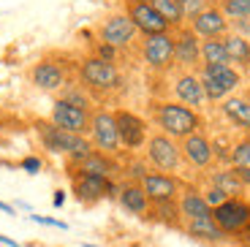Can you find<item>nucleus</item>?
<instances>
[{
	"mask_svg": "<svg viewBox=\"0 0 250 247\" xmlns=\"http://www.w3.org/2000/svg\"><path fill=\"white\" fill-rule=\"evenodd\" d=\"M226 198H229V196H226L223 190H218V187H209V190L204 193V201H207L209 206H212V209H215V206H220V204H223Z\"/></svg>",
	"mask_w": 250,
	"mask_h": 247,
	"instance_id": "34",
	"label": "nucleus"
},
{
	"mask_svg": "<svg viewBox=\"0 0 250 247\" xmlns=\"http://www.w3.org/2000/svg\"><path fill=\"white\" fill-rule=\"evenodd\" d=\"M36 223H44V226H55V228H65V223L55 220V217H41V215H30Z\"/></svg>",
	"mask_w": 250,
	"mask_h": 247,
	"instance_id": "37",
	"label": "nucleus"
},
{
	"mask_svg": "<svg viewBox=\"0 0 250 247\" xmlns=\"http://www.w3.org/2000/svg\"><path fill=\"white\" fill-rule=\"evenodd\" d=\"M136 25H133L131 19H128V14H112V17L104 19V25H101L98 36H101V43H109V46H114V49H125L128 43L136 38Z\"/></svg>",
	"mask_w": 250,
	"mask_h": 247,
	"instance_id": "11",
	"label": "nucleus"
},
{
	"mask_svg": "<svg viewBox=\"0 0 250 247\" xmlns=\"http://www.w3.org/2000/svg\"><path fill=\"white\" fill-rule=\"evenodd\" d=\"M114 193H117V187H114L112 179L93 177V174H74V196L79 201L93 204V201H101V198L114 196Z\"/></svg>",
	"mask_w": 250,
	"mask_h": 247,
	"instance_id": "14",
	"label": "nucleus"
},
{
	"mask_svg": "<svg viewBox=\"0 0 250 247\" xmlns=\"http://www.w3.org/2000/svg\"><path fill=\"white\" fill-rule=\"evenodd\" d=\"M190 30L199 38H223L226 30H229V19L220 11L218 6H209L207 11H201L196 19H190Z\"/></svg>",
	"mask_w": 250,
	"mask_h": 247,
	"instance_id": "16",
	"label": "nucleus"
},
{
	"mask_svg": "<svg viewBox=\"0 0 250 247\" xmlns=\"http://www.w3.org/2000/svg\"><path fill=\"white\" fill-rule=\"evenodd\" d=\"M0 212H6V215H14V206H11V204H3V201H0Z\"/></svg>",
	"mask_w": 250,
	"mask_h": 247,
	"instance_id": "40",
	"label": "nucleus"
},
{
	"mask_svg": "<svg viewBox=\"0 0 250 247\" xmlns=\"http://www.w3.org/2000/svg\"><path fill=\"white\" fill-rule=\"evenodd\" d=\"M180 217L185 220H201V217H212V206L204 201V193L199 190H185L180 198Z\"/></svg>",
	"mask_w": 250,
	"mask_h": 247,
	"instance_id": "22",
	"label": "nucleus"
},
{
	"mask_svg": "<svg viewBox=\"0 0 250 247\" xmlns=\"http://www.w3.org/2000/svg\"><path fill=\"white\" fill-rule=\"evenodd\" d=\"M150 6L155 8V11L161 14L166 22H169V27L171 25L182 27L185 17H182V3H180V0H150Z\"/></svg>",
	"mask_w": 250,
	"mask_h": 247,
	"instance_id": "28",
	"label": "nucleus"
},
{
	"mask_svg": "<svg viewBox=\"0 0 250 247\" xmlns=\"http://www.w3.org/2000/svg\"><path fill=\"white\" fill-rule=\"evenodd\" d=\"M79 79L84 87L95 90V93H112L123 84V76H120L117 65L109 60H101V57H84L79 62Z\"/></svg>",
	"mask_w": 250,
	"mask_h": 247,
	"instance_id": "3",
	"label": "nucleus"
},
{
	"mask_svg": "<svg viewBox=\"0 0 250 247\" xmlns=\"http://www.w3.org/2000/svg\"><path fill=\"white\" fill-rule=\"evenodd\" d=\"M147 161L163 174H171L180 168L182 161V152H180V144L174 139H169L166 133H155V136L147 139Z\"/></svg>",
	"mask_w": 250,
	"mask_h": 247,
	"instance_id": "7",
	"label": "nucleus"
},
{
	"mask_svg": "<svg viewBox=\"0 0 250 247\" xmlns=\"http://www.w3.org/2000/svg\"><path fill=\"white\" fill-rule=\"evenodd\" d=\"M114 55H117V49H114V46H109V43H98V55H95V57L114 62Z\"/></svg>",
	"mask_w": 250,
	"mask_h": 247,
	"instance_id": "35",
	"label": "nucleus"
},
{
	"mask_svg": "<svg viewBox=\"0 0 250 247\" xmlns=\"http://www.w3.org/2000/svg\"><path fill=\"white\" fill-rule=\"evenodd\" d=\"M223 43L229 52V60L237 62L242 71H250V38L239 36V33H226Z\"/></svg>",
	"mask_w": 250,
	"mask_h": 247,
	"instance_id": "23",
	"label": "nucleus"
},
{
	"mask_svg": "<svg viewBox=\"0 0 250 247\" xmlns=\"http://www.w3.org/2000/svg\"><path fill=\"white\" fill-rule=\"evenodd\" d=\"M155 123L161 128V133H166L169 139H188L201 130V114L190 106H182L177 101H163L155 103Z\"/></svg>",
	"mask_w": 250,
	"mask_h": 247,
	"instance_id": "1",
	"label": "nucleus"
},
{
	"mask_svg": "<svg viewBox=\"0 0 250 247\" xmlns=\"http://www.w3.org/2000/svg\"><path fill=\"white\" fill-rule=\"evenodd\" d=\"M125 14L136 25L139 33L144 36H161V33H169V22L150 6V3H131L125 0Z\"/></svg>",
	"mask_w": 250,
	"mask_h": 247,
	"instance_id": "12",
	"label": "nucleus"
},
{
	"mask_svg": "<svg viewBox=\"0 0 250 247\" xmlns=\"http://www.w3.org/2000/svg\"><path fill=\"white\" fill-rule=\"evenodd\" d=\"M36 130L38 136H41V142H44V147L49 149V152L55 155H68L71 163H79L84 161L90 152H93V142H87L84 136H79V133H68V130L57 128L55 123H36Z\"/></svg>",
	"mask_w": 250,
	"mask_h": 247,
	"instance_id": "2",
	"label": "nucleus"
},
{
	"mask_svg": "<svg viewBox=\"0 0 250 247\" xmlns=\"http://www.w3.org/2000/svg\"><path fill=\"white\" fill-rule=\"evenodd\" d=\"M220 11L226 19H250V0H223Z\"/></svg>",
	"mask_w": 250,
	"mask_h": 247,
	"instance_id": "30",
	"label": "nucleus"
},
{
	"mask_svg": "<svg viewBox=\"0 0 250 247\" xmlns=\"http://www.w3.org/2000/svg\"><path fill=\"white\" fill-rule=\"evenodd\" d=\"M201 87H204L207 101H226L239 87L242 76L231 65H204L201 68Z\"/></svg>",
	"mask_w": 250,
	"mask_h": 247,
	"instance_id": "4",
	"label": "nucleus"
},
{
	"mask_svg": "<svg viewBox=\"0 0 250 247\" xmlns=\"http://www.w3.org/2000/svg\"><path fill=\"white\" fill-rule=\"evenodd\" d=\"M188 236H193L199 242H226L229 236L218 228V223L212 217H201V220H188Z\"/></svg>",
	"mask_w": 250,
	"mask_h": 247,
	"instance_id": "25",
	"label": "nucleus"
},
{
	"mask_svg": "<svg viewBox=\"0 0 250 247\" xmlns=\"http://www.w3.org/2000/svg\"><path fill=\"white\" fill-rule=\"evenodd\" d=\"M90 136H93V147L104 155H114L123 144H120L117 123H114V111L98 109L90 117Z\"/></svg>",
	"mask_w": 250,
	"mask_h": 247,
	"instance_id": "6",
	"label": "nucleus"
},
{
	"mask_svg": "<svg viewBox=\"0 0 250 247\" xmlns=\"http://www.w3.org/2000/svg\"><path fill=\"white\" fill-rule=\"evenodd\" d=\"M248 234H250V226H248Z\"/></svg>",
	"mask_w": 250,
	"mask_h": 247,
	"instance_id": "44",
	"label": "nucleus"
},
{
	"mask_svg": "<svg viewBox=\"0 0 250 247\" xmlns=\"http://www.w3.org/2000/svg\"><path fill=\"white\" fill-rule=\"evenodd\" d=\"M71 166H74L71 174H93V177H106V179H112V174L117 171L112 155H104V152H98V149H93L84 161L71 163Z\"/></svg>",
	"mask_w": 250,
	"mask_h": 247,
	"instance_id": "20",
	"label": "nucleus"
},
{
	"mask_svg": "<svg viewBox=\"0 0 250 247\" xmlns=\"http://www.w3.org/2000/svg\"><path fill=\"white\" fill-rule=\"evenodd\" d=\"M90 114L87 109H79V106L68 103V101L57 98L55 103H52V123L57 125V128L68 130V133H79V136H84L90 130Z\"/></svg>",
	"mask_w": 250,
	"mask_h": 247,
	"instance_id": "10",
	"label": "nucleus"
},
{
	"mask_svg": "<svg viewBox=\"0 0 250 247\" xmlns=\"http://www.w3.org/2000/svg\"><path fill=\"white\" fill-rule=\"evenodd\" d=\"M30 82L38 90H44V93H55V90H60V87L65 84V71H62V65L55 60H41V62L33 65Z\"/></svg>",
	"mask_w": 250,
	"mask_h": 247,
	"instance_id": "18",
	"label": "nucleus"
},
{
	"mask_svg": "<svg viewBox=\"0 0 250 247\" xmlns=\"http://www.w3.org/2000/svg\"><path fill=\"white\" fill-rule=\"evenodd\" d=\"M212 187L223 190L229 198H239V193L245 190L242 179L237 177V171H234V168H220V171H215L212 174Z\"/></svg>",
	"mask_w": 250,
	"mask_h": 247,
	"instance_id": "27",
	"label": "nucleus"
},
{
	"mask_svg": "<svg viewBox=\"0 0 250 247\" xmlns=\"http://www.w3.org/2000/svg\"><path fill=\"white\" fill-rule=\"evenodd\" d=\"M142 190L147 193L150 204H161V201H174L180 193V179L174 174H163V171H147L139 179Z\"/></svg>",
	"mask_w": 250,
	"mask_h": 247,
	"instance_id": "13",
	"label": "nucleus"
},
{
	"mask_svg": "<svg viewBox=\"0 0 250 247\" xmlns=\"http://www.w3.org/2000/svg\"><path fill=\"white\" fill-rule=\"evenodd\" d=\"M131 3H150V0H131Z\"/></svg>",
	"mask_w": 250,
	"mask_h": 247,
	"instance_id": "42",
	"label": "nucleus"
},
{
	"mask_svg": "<svg viewBox=\"0 0 250 247\" xmlns=\"http://www.w3.org/2000/svg\"><path fill=\"white\" fill-rule=\"evenodd\" d=\"M234 171H237L239 179H242V185L250 187V166H234Z\"/></svg>",
	"mask_w": 250,
	"mask_h": 247,
	"instance_id": "38",
	"label": "nucleus"
},
{
	"mask_svg": "<svg viewBox=\"0 0 250 247\" xmlns=\"http://www.w3.org/2000/svg\"><path fill=\"white\" fill-rule=\"evenodd\" d=\"M62 101H68V103H74V106H79V109H87L90 111V98H87V95H82L79 90H68Z\"/></svg>",
	"mask_w": 250,
	"mask_h": 247,
	"instance_id": "33",
	"label": "nucleus"
},
{
	"mask_svg": "<svg viewBox=\"0 0 250 247\" xmlns=\"http://www.w3.org/2000/svg\"><path fill=\"white\" fill-rule=\"evenodd\" d=\"M142 57L152 71H166L174 62V36L161 33V36H144Z\"/></svg>",
	"mask_w": 250,
	"mask_h": 247,
	"instance_id": "9",
	"label": "nucleus"
},
{
	"mask_svg": "<svg viewBox=\"0 0 250 247\" xmlns=\"http://www.w3.org/2000/svg\"><path fill=\"white\" fill-rule=\"evenodd\" d=\"M114 123H117V133H120V144L125 149H142L150 139V128L139 114L128 109H117L114 111Z\"/></svg>",
	"mask_w": 250,
	"mask_h": 247,
	"instance_id": "8",
	"label": "nucleus"
},
{
	"mask_svg": "<svg viewBox=\"0 0 250 247\" xmlns=\"http://www.w3.org/2000/svg\"><path fill=\"white\" fill-rule=\"evenodd\" d=\"M212 220L218 223V228L229 234H242L250 226V204L245 198H226L220 206L212 209Z\"/></svg>",
	"mask_w": 250,
	"mask_h": 247,
	"instance_id": "5",
	"label": "nucleus"
},
{
	"mask_svg": "<svg viewBox=\"0 0 250 247\" xmlns=\"http://www.w3.org/2000/svg\"><path fill=\"white\" fill-rule=\"evenodd\" d=\"M180 152H182V158H185L193 168H209V166H212V161H215L212 142H209L201 130H199V133H193V136L182 139Z\"/></svg>",
	"mask_w": 250,
	"mask_h": 247,
	"instance_id": "15",
	"label": "nucleus"
},
{
	"mask_svg": "<svg viewBox=\"0 0 250 247\" xmlns=\"http://www.w3.org/2000/svg\"><path fill=\"white\" fill-rule=\"evenodd\" d=\"M242 247H250V245H242Z\"/></svg>",
	"mask_w": 250,
	"mask_h": 247,
	"instance_id": "45",
	"label": "nucleus"
},
{
	"mask_svg": "<svg viewBox=\"0 0 250 247\" xmlns=\"http://www.w3.org/2000/svg\"><path fill=\"white\" fill-rule=\"evenodd\" d=\"M0 242H3V245H8V247H19L14 239H8V236H3V234H0Z\"/></svg>",
	"mask_w": 250,
	"mask_h": 247,
	"instance_id": "41",
	"label": "nucleus"
},
{
	"mask_svg": "<svg viewBox=\"0 0 250 247\" xmlns=\"http://www.w3.org/2000/svg\"><path fill=\"white\" fill-rule=\"evenodd\" d=\"M201 60H204V65H231L223 38H207V41H201Z\"/></svg>",
	"mask_w": 250,
	"mask_h": 247,
	"instance_id": "26",
	"label": "nucleus"
},
{
	"mask_svg": "<svg viewBox=\"0 0 250 247\" xmlns=\"http://www.w3.org/2000/svg\"><path fill=\"white\" fill-rule=\"evenodd\" d=\"M62 201H65V193L57 190V193H55V206H62Z\"/></svg>",
	"mask_w": 250,
	"mask_h": 247,
	"instance_id": "39",
	"label": "nucleus"
},
{
	"mask_svg": "<svg viewBox=\"0 0 250 247\" xmlns=\"http://www.w3.org/2000/svg\"><path fill=\"white\" fill-rule=\"evenodd\" d=\"M117 198L123 209H128L131 215H147L150 212V198H147V193L142 190L139 182H125L117 190Z\"/></svg>",
	"mask_w": 250,
	"mask_h": 247,
	"instance_id": "21",
	"label": "nucleus"
},
{
	"mask_svg": "<svg viewBox=\"0 0 250 247\" xmlns=\"http://www.w3.org/2000/svg\"><path fill=\"white\" fill-rule=\"evenodd\" d=\"M22 171H27V174H38L41 171V161H38V158H25V161H22Z\"/></svg>",
	"mask_w": 250,
	"mask_h": 247,
	"instance_id": "36",
	"label": "nucleus"
},
{
	"mask_svg": "<svg viewBox=\"0 0 250 247\" xmlns=\"http://www.w3.org/2000/svg\"><path fill=\"white\" fill-rule=\"evenodd\" d=\"M201 60V41L190 25L188 27H180V33L174 36V62H180L182 68H193L199 65Z\"/></svg>",
	"mask_w": 250,
	"mask_h": 247,
	"instance_id": "17",
	"label": "nucleus"
},
{
	"mask_svg": "<svg viewBox=\"0 0 250 247\" xmlns=\"http://www.w3.org/2000/svg\"><path fill=\"white\" fill-rule=\"evenodd\" d=\"M229 161H231L234 166H250V139L239 142L237 147L231 149V158H229Z\"/></svg>",
	"mask_w": 250,
	"mask_h": 247,
	"instance_id": "31",
	"label": "nucleus"
},
{
	"mask_svg": "<svg viewBox=\"0 0 250 247\" xmlns=\"http://www.w3.org/2000/svg\"><path fill=\"white\" fill-rule=\"evenodd\" d=\"M174 98H177V103L190 106V109L204 106L207 95H204V87H201V79L196 74H190V71L182 74V76H177V82H174Z\"/></svg>",
	"mask_w": 250,
	"mask_h": 247,
	"instance_id": "19",
	"label": "nucleus"
},
{
	"mask_svg": "<svg viewBox=\"0 0 250 247\" xmlns=\"http://www.w3.org/2000/svg\"><path fill=\"white\" fill-rule=\"evenodd\" d=\"M182 3V17L185 19H196L201 11L209 8V0H180Z\"/></svg>",
	"mask_w": 250,
	"mask_h": 247,
	"instance_id": "32",
	"label": "nucleus"
},
{
	"mask_svg": "<svg viewBox=\"0 0 250 247\" xmlns=\"http://www.w3.org/2000/svg\"><path fill=\"white\" fill-rule=\"evenodd\" d=\"M150 212H152L155 220L177 223V217H180V204H177V201H161V204H150Z\"/></svg>",
	"mask_w": 250,
	"mask_h": 247,
	"instance_id": "29",
	"label": "nucleus"
},
{
	"mask_svg": "<svg viewBox=\"0 0 250 247\" xmlns=\"http://www.w3.org/2000/svg\"><path fill=\"white\" fill-rule=\"evenodd\" d=\"M220 111L226 114V120L229 123H234L237 128L248 130L250 133V101L248 98H226L223 106H220Z\"/></svg>",
	"mask_w": 250,
	"mask_h": 247,
	"instance_id": "24",
	"label": "nucleus"
},
{
	"mask_svg": "<svg viewBox=\"0 0 250 247\" xmlns=\"http://www.w3.org/2000/svg\"><path fill=\"white\" fill-rule=\"evenodd\" d=\"M84 247H98V245H84Z\"/></svg>",
	"mask_w": 250,
	"mask_h": 247,
	"instance_id": "43",
	"label": "nucleus"
}]
</instances>
